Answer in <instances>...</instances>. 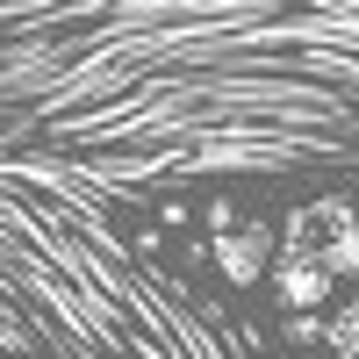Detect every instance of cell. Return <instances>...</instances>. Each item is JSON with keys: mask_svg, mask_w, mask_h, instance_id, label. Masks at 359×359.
Segmentation results:
<instances>
[{"mask_svg": "<svg viewBox=\"0 0 359 359\" xmlns=\"http://www.w3.org/2000/svg\"><path fill=\"white\" fill-rule=\"evenodd\" d=\"M266 259H273V237H266V230H230V237H216V273L237 280V287H252V280L266 273Z\"/></svg>", "mask_w": 359, "mask_h": 359, "instance_id": "cell-1", "label": "cell"}, {"mask_svg": "<svg viewBox=\"0 0 359 359\" xmlns=\"http://www.w3.org/2000/svg\"><path fill=\"white\" fill-rule=\"evenodd\" d=\"M280 302L316 316V302H331V273L316 266V252H287L280 259Z\"/></svg>", "mask_w": 359, "mask_h": 359, "instance_id": "cell-2", "label": "cell"}, {"mask_svg": "<svg viewBox=\"0 0 359 359\" xmlns=\"http://www.w3.org/2000/svg\"><path fill=\"white\" fill-rule=\"evenodd\" d=\"M316 266L323 273H359V216L331 223V245H316Z\"/></svg>", "mask_w": 359, "mask_h": 359, "instance_id": "cell-3", "label": "cell"}, {"mask_svg": "<svg viewBox=\"0 0 359 359\" xmlns=\"http://www.w3.org/2000/svg\"><path fill=\"white\" fill-rule=\"evenodd\" d=\"M323 338H331V352H338V359H359V294H352V302H345L331 323H323Z\"/></svg>", "mask_w": 359, "mask_h": 359, "instance_id": "cell-4", "label": "cell"}, {"mask_svg": "<svg viewBox=\"0 0 359 359\" xmlns=\"http://www.w3.org/2000/svg\"><path fill=\"white\" fill-rule=\"evenodd\" d=\"M287 338H302V345H316V338H323V316H294V323H287Z\"/></svg>", "mask_w": 359, "mask_h": 359, "instance_id": "cell-5", "label": "cell"}]
</instances>
